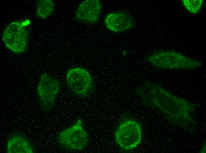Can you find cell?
Here are the masks:
<instances>
[{
    "label": "cell",
    "instance_id": "52a82bcc",
    "mask_svg": "<svg viewBox=\"0 0 206 153\" xmlns=\"http://www.w3.org/2000/svg\"><path fill=\"white\" fill-rule=\"evenodd\" d=\"M60 87V83L55 78L46 73L39 77L37 92L41 107L44 111L52 110Z\"/></svg>",
    "mask_w": 206,
    "mask_h": 153
},
{
    "label": "cell",
    "instance_id": "ba28073f",
    "mask_svg": "<svg viewBox=\"0 0 206 153\" xmlns=\"http://www.w3.org/2000/svg\"><path fill=\"white\" fill-rule=\"evenodd\" d=\"M101 10L102 4L99 0H86L78 6L75 14V18L78 22L92 24L99 20Z\"/></svg>",
    "mask_w": 206,
    "mask_h": 153
},
{
    "label": "cell",
    "instance_id": "7a4b0ae2",
    "mask_svg": "<svg viewBox=\"0 0 206 153\" xmlns=\"http://www.w3.org/2000/svg\"><path fill=\"white\" fill-rule=\"evenodd\" d=\"M147 60L161 69H191L201 67L202 62L179 52L172 51H159L149 56Z\"/></svg>",
    "mask_w": 206,
    "mask_h": 153
},
{
    "label": "cell",
    "instance_id": "5b68a950",
    "mask_svg": "<svg viewBox=\"0 0 206 153\" xmlns=\"http://www.w3.org/2000/svg\"><path fill=\"white\" fill-rule=\"evenodd\" d=\"M82 124V119H79L71 126L59 132L57 141L62 149L68 151H80L86 147L89 136Z\"/></svg>",
    "mask_w": 206,
    "mask_h": 153
},
{
    "label": "cell",
    "instance_id": "277c9868",
    "mask_svg": "<svg viewBox=\"0 0 206 153\" xmlns=\"http://www.w3.org/2000/svg\"><path fill=\"white\" fill-rule=\"evenodd\" d=\"M67 86L73 94L81 99L91 95L95 90V83L89 71L81 67L70 69L66 74Z\"/></svg>",
    "mask_w": 206,
    "mask_h": 153
},
{
    "label": "cell",
    "instance_id": "30bf717a",
    "mask_svg": "<svg viewBox=\"0 0 206 153\" xmlns=\"http://www.w3.org/2000/svg\"><path fill=\"white\" fill-rule=\"evenodd\" d=\"M7 153H34V146L29 138L21 132H15L7 136L6 142Z\"/></svg>",
    "mask_w": 206,
    "mask_h": 153
},
{
    "label": "cell",
    "instance_id": "8fae6325",
    "mask_svg": "<svg viewBox=\"0 0 206 153\" xmlns=\"http://www.w3.org/2000/svg\"><path fill=\"white\" fill-rule=\"evenodd\" d=\"M54 4L51 0H41L37 5L36 13L37 16L44 19L50 16L54 9Z\"/></svg>",
    "mask_w": 206,
    "mask_h": 153
},
{
    "label": "cell",
    "instance_id": "6da1fadb",
    "mask_svg": "<svg viewBox=\"0 0 206 153\" xmlns=\"http://www.w3.org/2000/svg\"><path fill=\"white\" fill-rule=\"evenodd\" d=\"M146 89H140L139 94L149 104L167 112H187L197 105L170 93L157 84L146 82Z\"/></svg>",
    "mask_w": 206,
    "mask_h": 153
},
{
    "label": "cell",
    "instance_id": "8992f818",
    "mask_svg": "<svg viewBox=\"0 0 206 153\" xmlns=\"http://www.w3.org/2000/svg\"><path fill=\"white\" fill-rule=\"evenodd\" d=\"M141 127L135 120L128 119L122 122L115 133L116 143L122 149L130 150L136 147L142 139Z\"/></svg>",
    "mask_w": 206,
    "mask_h": 153
},
{
    "label": "cell",
    "instance_id": "3957f363",
    "mask_svg": "<svg viewBox=\"0 0 206 153\" xmlns=\"http://www.w3.org/2000/svg\"><path fill=\"white\" fill-rule=\"evenodd\" d=\"M30 21L25 19L10 23L4 30L2 40L6 47L16 54L23 53L28 44Z\"/></svg>",
    "mask_w": 206,
    "mask_h": 153
},
{
    "label": "cell",
    "instance_id": "9c48e42d",
    "mask_svg": "<svg viewBox=\"0 0 206 153\" xmlns=\"http://www.w3.org/2000/svg\"><path fill=\"white\" fill-rule=\"evenodd\" d=\"M104 22L107 29L116 33L129 30L132 28L134 24L133 17L123 11L108 14L105 18Z\"/></svg>",
    "mask_w": 206,
    "mask_h": 153
},
{
    "label": "cell",
    "instance_id": "7c38bea8",
    "mask_svg": "<svg viewBox=\"0 0 206 153\" xmlns=\"http://www.w3.org/2000/svg\"><path fill=\"white\" fill-rule=\"evenodd\" d=\"M182 4L190 13L196 14L200 10L203 5L202 0H183Z\"/></svg>",
    "mask_w": 206,
    "mask_h": 153
}]
</instances>
